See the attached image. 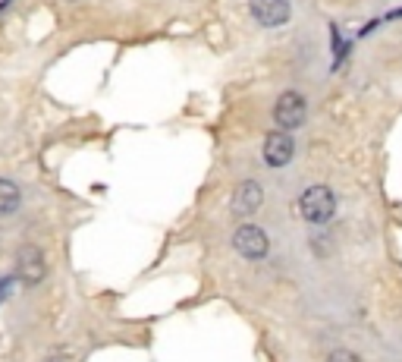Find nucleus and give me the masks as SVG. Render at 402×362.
<instances>
[{"label": "nucleus", "instance_id": "6e6552de", "mask_svg": "<svg viewBox=\"0 0 402 362\" xmlns=\"http://www.w3.org/2000/svg\"><path fill=\"white\" fill-rule=\"evenodd\" d=\"M19 202H22V192L13 180H3L0 177V217H10L19 211Z\"/></svg>", "mask_w": 402, "mask_h": 362}, {"label": "nucleus", "instance_id": "7ed1b4c3", "mask_svg": "<svg viewBox=\"0 0 402 362\" xmlns=\"http://www.w3.org/2000/svg\"><path fill=\"white\" fill-rule=\"evenodd\" d=\"M232 249H236L242 259L258 261L270 252V236L264 233L258 224H239L236 233H232Z\"/></svg>", "mask_w": 402, "mask_h": 362}, {"label": "nucleus", "instance_id": "1a4fd4ad", "mask_svg": "<svg viewBox=\"0 0 402 362\" xmlns=\"http://www.w3.org/2000/svg\"><path fill=\"white\" fill-rule=\"evenodd\" d=\"M327 362H362V356L352 353V349H333V353L327 356Z\"/></svg>", "mask_w": 402, "mask_h": 362}, {"label": "nucleus", "instance_id": "f257e3e1", "mask_svg": "<svg viewBox=\"0 0 402 362\" xmlns=\"http://www.w3.org/2000/svg\"><path fill=\"white\" fill-rule=\"evenodd\" d=\"M299 215L302 221L314 224V227L330 224L333 215H336V192L330 186H308L299 198Z\"/></svg>", "mask_w": 402, "mask_h": 362}, {"label": "nucleus", "instance_id": "9d476101", "mask_svg": "<svg viewBox=\"0 0 402 362\" xmlns=\"http://www.w3.org/2000/svg\"><path fill=\"white\" fill-rule=\"evenodd\" d=\"M10 293H13V277H3L0 280V305L10 299Z\"/></svg>", "mask_w": 402, "mask_h": 362}, {"label": "nucleus", "instance_id": "20e7f679", "mask_svg": "<svg viewBox=\"0 0 402 362\" xmlns=\"http://www.w3.org/2000/svg\"><path fill=\"white\" fill-rule=\"evenodd\" d=\"M248 13H251V20L264 29H280L292 20L289 0H248Z\"/></svg>", "mask_w": 402, "mask_h": 362}, {"label": "nucleus", "instance_id": "f03ea898", "mask_svg": "<svg viewBox=\"0 0 402 362\" xmlns=\"http://www.w3.org/2000/svg\"><path fill=\"white\" fill-rule=\"evenodd\" d=\"M305 117H308V101H305V95H302V92L289 89V92H283V95L276 98V104H274V123H276V129H283V133H292V129H299L302 123H305Z\"/></svg>", "mask_w": 402, "mask_h": 362}, {"label": "nucleus", "instance_id": "423d86ee", "mask_svg": "<svg viewBox=\"0 0 402 362\" xmlns=\"http://www.w3.org/2000/svg\"><path fill=\"white\" fill-rule=\"evenodd\" d=\"M264 164L274 167V171H280V167H286L289 161H292L295 154V142H292V133H283V129H274V133L264 139Z\"/></svg>", "mask_w": 402, "mask_h": 362}, {"label": "nucleus", "instance_id": "39448f33", "mask_svg": "<svg viewBox=\"0 0 402 362\" xmlns=\"http://www.w3.org/2000/svg\"><path fill=\"white\" fill-rule=\"evenodd\" d=\"M47 274V261H44V252L38 246H22L16 252V277L22 280L25 287H35L44 280Z\"/></svg>", "mask_w": 402, "mask_h": 362}, {"label": "nucleus", "instance_id": "0eeeda50", "mask_svg": "<svg viewBox=\"0 0 402 362\" xmlns=\"http://www.w3.org/2000/svg\"><path fill=\"white\" fill-rule=\"evenodd\" d=\"M261 205H264V189H261L258 180H242V183L232 189L230 208H232V215H236V217H251Z\"/></svg>", "mask_w": 402, "mask_h": 362}, {"label": "nucleus", "instance_id": "9b49d317", "mask_svg": "<svg viewBox=\"0 0 402 362\" xmlns=\"http://www.w3.org/2000/svg\"><path fill=\"white\" fill-rule=\"evenodd\" d=\"M47 362H66V359H60V356H50V359Z\"/></svg>", "mask_w": 402, "mask_h": 362}]
</instances>
